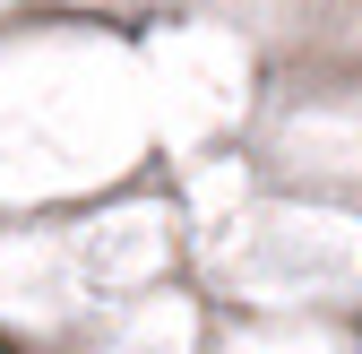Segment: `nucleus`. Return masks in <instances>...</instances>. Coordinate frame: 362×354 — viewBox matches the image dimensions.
<instances>
[{
    "mask_svg": "<svg viewBox=\"0 0 362 354\" xmlns=\"http://www.w3.org/2000/svg\"><path fill=\"white\" fill-rule=\"evenodd\" d=\"M0 354H9V337H0Z\"/></svg>",
    "mask_w": 362,
    "mask_h": 354,
    "instance_id": "obj_1",
    "label": "nucleus"
}]
</instances>
